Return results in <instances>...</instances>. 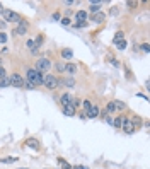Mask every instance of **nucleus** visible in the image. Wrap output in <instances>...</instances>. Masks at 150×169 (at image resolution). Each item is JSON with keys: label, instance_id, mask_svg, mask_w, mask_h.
<instances>
[{"label": "nucleus", "instance_id": "obj_19", "mask_svg": "<svg viewBox=\"0 0 150 169\" xmlns=\"http://www.w3.org/2000/svg\"><path fill=\"white\" fill-rule=\"evenodd\" d=\"M17 159H19V157H12V156L0 157V164H14V162H17Z\"/></svg>", "mask_w": 150, "mask_h": 169}, {"label": "nucleus", "instance_id": "obj_28", "mask_svg": "<svg viewBox=\"0 0 150 169\" xmlns=\"http://www.w3.org/2000/svg\"><path fill=\"white\" fill-rule=\"evenodd\" d=\"M123 38H125V33H123V31H118V33L114 34V39H113V43H116V41H121Z\"/></svg>", "mask_w": 150, "mask_h": 169}, {"label": "nucleus", "instance_id": "obj_21", "mask_svg": "<svg viewBox=\"0 0 150 169\" xmlns=\"http://www.w3.org/2000/svg\"><path fill=\"white\" fill-rule=\"evenodd\" d=\"M114 111H116L114 101H109V103H108V106H106V113H108V114H111V113H114Z\"/></svg>", "mask_w": 150, "mask_h": 169}, {"label": "nucleus", "instance_id": "obj_2", "mask_svg": "<svg viewBox=\"0 0 150 169\" xmlns=\"http://www.w3.org/2000/svg\"><path fill=\"white\" fill-rule=\"evenodd\" d=\"M34 68H36V70H38L41 75L48 74V70L51 68V60L46 58V56H39L38 62H36V67H34Z\"/></svg>", "mask_w": 150, "mask_h": 169}, {"label": "nucleus", "instance_id": "obj_32", "mask_svg": "<svg viewBox=\"0 0 150 169\" xmlns=\"http://www.w3.org/2000/svg\"><path fill=\"white\" fill-rule=\"evenodd\" d=\"M60 22L63 24V26H70V24H72V21H70V17H61V19H60Z\"/></svg>", "mask_w": 150, "mask_h": 169}, {"label": "nucleus", "instance_id": "obj_33", "mask_svg": "<svg viewBox=\"0 0 150 169\" xmlns=\"http://www.w3.org/2000/svg\"><path fill=\"white\" fill-rule=\"evenodd\" d=\"M51 19H53L55 22H56V21H60V19H61V14H60V12H55V14H51Z\"/></svg>", "mask_w": 150, "mask_h": 169}, {"label": "nucleus", "instance_id": "obj_7", "mask_svg": "<svg viewBox=\"0 0 150 169\" xmlns=\"http://www.w3.org/2000/svg\"><path fill=\"white\" fill-rule=\"evenodd\" d=\"M121 130L125 132V133H130V135L137 132V128H135L133 121L130 120V116H125V118H123V125H121Z\"/></svg>", "mask_w": 150, "mask_h": 169}, {"label": "nucleus", "instance_id": "obj_30", "mask_svg": "<svg viewBox=\"0 0 150 169\" xmlns=\"http://www.w3.org/2000/svg\"><path fill=\"white\" fill-rule=\"evenodd\" d=\"M7 43V34L5 31H0V45H5Z\"/></svg>", "mask_w": 150, "mask_h": 169}, {"label": "nucleus", "instance_id": "obj_3", "mask_svg": "<svg viewBox=\"0 0 150 169\" xmlns=\"http://www.w3.org/2000/svg\"><path fill=\"white\" fill-rule=\"evenodd\" d=\"M43 85H45L46 89H50V91H55V89L58 87V79H56V75H53V74H45L43 75Z\"/></svg>", "mask_w": 150, "mask_h": 169}, {"label": "nucleus", "instance_id": "obj_41", "mask_svg": "<svg viewBox=\"0 0 150 169\" xmlns=\"http://www.w3.org/2000/svg\"><path fill=\"white\" fill-rule=\"evenodd\" d=\"M72 14H74V12H72V9H67V10H65V16L63 17H70Z\"/></svg>", "mask_w": 150, "mask_h": 169}, {"label": "nucleus", "instance_id": "obj_27", "mask_svg": "<svg viewBox=\"0 0 150 169\" xmlns=\"http://www.w3.org/2000/svg\"><path fill=\"white\" fill-rule=\"evenodd\" d=\"M80 104H82V101H80L79 98H74V99H72V103H70V106L74 108V109H77V108H79Z\"/></svg>", "mask_w": 150, "mask_h": 169}, {"label": "nucleus", "instance_id": "obj_45", "mask_svg": "<svg viewBox=\"0 0 150 169\" xmlns=\"http://www.w3.org/2000/svg\"><path fill=\"white\" fill-rule=\"evenodd\" d=\"M3 10H5V9H3V5H2V2H0V14H3Z\"/></svg>", "mask_w": 150, "mask_h": 169}, {"label": "nucleus", "instance_id": "obj_17", "mask_svg": "<svg viewBox=\"0 0 150 169\" xmlns=\"http://www.w3.org/2000/svg\"><path fill=\"white\" fill-rule=\"evenodd\" d=\"M123 118H125V114H119V116L113 118V127L118 128V130H121V125H123Z\"/></svg>", "mask_w": 150, "mask_h": 169}, {"label": "nucleus", "instance_id": "obj_5", "mask_svg": "<svg viewBox=\"0 0 150 169\" xmlns=\"http://www.w3.org/2000/svg\"><path fill=\"white\" fill-rule=\"evenodd\" d=\"M2 17H3V22H19V14H16L14 10H9V9H5L3 10V14H2Z\"/></svg>", "mask_w": 150, "mask_h": 169}, {"label": "nucleus", "instance_id": "obj_24", "mask_svg": "<svg viewBox=\"0 0 150 169\" xmlns=\"http://www.w3.org/2000/svg\"><path fill=\"white\" fill-rule=\"evenodd\" d=\"M114 46H116L118 50H126L128 43H126V39H121V41H116V43H114Z\"/></svg>", "mask_w": 150, "mask_h": 169}, {"label": "nucleus", "instance_id": "obj_35", "mask_svg": "<svg viewBox=\"0 0 150 169\" xmlns=\"http://www.w3.org/2000/svg\"><path fill=\"white\" fill-rule=\"evenodd\" d=\"M87 24H89V22H77V24H74V27H77V29H82V27H87Z\"/></svg>", "mask_w": 150, "mask_h": 169}, {"label": "nucleus", "instance_id": "obj_20", "mask_svg": "<svg viewBox=\"0 0 150 169\" xmlns=\"http://www.w3.org/2000/svg\"><path fill=\"white\" fill-rule=\"evenodd\" d=\"M130 120L133 121V125H135V128H137V130L142 127V118H140V116H137V114H131Z\"/></svg>", "mask_w": 150, "mask_h": 169}, {"label": "nucleus", "instance_id": "obj_34", "mask_svg": "<svg viewBox=\"0 0 150 169\" xmlns=\"http://www.w3.org/2000/svg\"><path fill=\"white\" fill-rule=\"evenodd\" d=\"M82 104H84V109L87 111V109H89V108H90V104H92V103H90L89 99H85V101H82ZM85 111H84V113H85Z\"/></svg>", "mask_w": 150, "mask_h": 169}, {"label": "nucleus", "instance_id": "obj_12", "mask_svg": "<svg viewBox=\"0 0 150 169\" xmlns=\"http://www.w3.org/2000/svg\"><path fill=\"white\" fill-rule=\"evenodd\" d=\"M61 113H63L65 116H75L77 109H74L70 104H67V106H61Z\"/></svg>", "mask_w": 150, "mask_h": 169}, {"label": "nucleus", "instance_id": "obj_1", "mask_svg": "<svg viewBox=\"0 0 150 169\" xmlns=\"http://www.w3.org/2000/svg\"><path fill=\"white\" fill-rule=\"evenodd\" d=\"M26 80L32 82L34 87L36 85H43V75L39 74L36 68H27V70H26Z\"/></svg>", "mask_w": 150, "mask_h": 169}, {"label": "nucleus", "instance_id": "obj_11", "mask_svg": "<svg viewBox=\"0 0 150 169\" xmlns=\"http://www.w3.org/2000/svg\"><path fill=\"white\" fill-rule=\"evenodd\" d=\"M60 55H61V58H63V60H68V62L74 58V51H72L70 48H63V50L60 51Z\"/></svg>", "mask_w": 150, "mask_h": 169}, {"label": "nucleus", "instance_id": "obj_18", "mask_svg": "<svg viewBox=\"0 0 150 169\" xmlns=\"http://www.w3.org/2000/svg\"><path fill=\"white\" fill-rule=\"evenodd\" d=\"M101 5H102V2H92L90 7H89V12H92V14L101 12Z\"/></svg>", "mask_w": 150, "mask_h": 169}, {"label": "nucleus", "instance_id": "obj_22", "mask_svg": "<svg viewBox=\"0 0 150 169\" xmlns=\"http://www.w3.org/2000/svg\"><path fill=\"white\" fill-rule=\"evenodd\" d=\"M9 85H10V79H9V75H7V77H3V79H0V89L9 87Z\"/></svg>", "mask_w": 150, "mask_h": 169}, {"label": "nucleus", "instance_id": "obj_42", "mask_svg": "<svg viewBox=\"0 0 150 169\" xmlns=\"http://www.w3.org/2000/svg\"><path fill=\"white\" fill-rule=\"evenodd\" d=\"M74 3H75L74 0H67V2H65V5H68V7H70V5H74Z\"/></svg>", "mask_w": 150, "mask_h": 169}, {"label": "nucleus", "instance_id": "obj_14", "mask_svg": "<svg viewBox=\"0 0 150 169\" xmlns=\"http://www.w3.org/2000/svg\"><path fill=\"white\" fill-rule=\"evenodd\" d=\"M26 145L31 147V149H34V150H39V149H41V145H39V142H38L36 138H27V140H26Z\"/></svg>", "mask_w": 150, "mask_h": 169}, {"label": "nucleus", "instance_id": "obj_8", "mask_svg": "<svg viewBox=\"0 0 150 169\" xmlns=\"http://www.w3.org/2000/svg\"><path fill=\"white\" fill-rule=\"evenodd\" d=\"M99 114H101V108L97 106V104H94V103L90 104V108L85 111V116L87 118H97Z\"/></svg>", "mask_w": 150, "mask_h": 169}, {"label": "nucleus", "instance_id": "obj_23", "mask_svg": "<svg viewBox=\"0 0 150 169\" xmlns=\"http://www.w3.org/2000/svg\"><path fill=\"white\" fill-rule=\"evenodd\" d=\"M56 161H58V162H60V166H61V167H63V169H74V167H72V166H70V164H68V162H67V161H65V159H63V157H58V159H56Z\"/></svg>", "mask_w": 150, "mask_h": 169}, {"label": "nucleus", "instance_id": "obj_38", "mask_svg": "<svg viewBox=\"0 0 150 169\" xmlns=\"http://www.w3.org/2000/svg\"><path fill=\"white\" fill-rule=\"evenodd\" d=\"M128 9H135V5H138V2H126Z\"/></svg>", "mask_w": 150, "mask_h": 169}, {"label": "nucleus", "instance_id": "obj_46", "mask_svg": "<svg viewBox=\"0 0 150 169\" xmlns=\"http://www.w3.org/2000/svg\"><path fill=\"white\" fill-rule=\"evenodd\" d=\"M0 67H2V58H0Z\"/></svg>", "mask_w": 150, "mask_h": 169}, {"label": "nucleus", "instance_id": "obj_37", "mask_svg": "<svg viewBox=\"0 0 150 169\" xmlns=\"http://www.w3.org/2000/svg\"><path fill=\"white\" fill-rule=\"evenodd\" d=\"M3 77H7V72L3 67H0V79H3Z\"/></svg>", "mask_w": 150, "mask_h": 169}, {"label": "nucleus", "instance_id": "obj_47", "mask_svg": "<svg viewBox=\"0 0 150 169\" xmlns=\"http://www.w3.org/2000/svg\"><path fill=\"white\" fill-rule=\"evenodd\" d=\"M19 169H27V167H19Z\"/></svg>", "mask_w": 150, "mask_h": 169}, {"label": "nucleus", "instance_id": "obj_10", "mask_svg": "<svg viewBox=\"0 0 150 169\" xmlns=\"http://www.w3.org/2000/svg\"><path fill=\"white\" fill-rule=\"evenodd\" d=\"M65 72H67V74L70 75V77H72V75H75V74H77V65H75L74 62L65 63Z\"/></svg>", "mask_w": 150, "mask_h": 169}, {"label": "nucleus", "instance_id": "obj_13", "mask_svg": "<svg viewBox=\"0 0 150 169\" xmlns=\"http://www.w3.org/2000/svg\"><path fill=\"white\" fill-rule=\"evenodd\" d=\"M75 21H79V22H87V10H77Z\"/></svg>", "mask_w": 150, "mask_h": 169}, {"label": "nucleus", "instance_id": "obj_29", "mask_svg": "<svg viewBox=\"0 0 150 169\" xmlns=\"http://www.w3.org/2000/svg\"><path fill=\"white\" fill-rule=\"evenodd\" d=\"M22 89H27V91H31V89H34V84L24 79V85H22Z\"/></svg>", "mask_w": 150, "mask_h": 169}, {"label": "nucleus", "instance_id": "obj_16", "mask_svg": "<svg viewBox=\"0 0 150 169\" xmlns=\"http://www.w3.org/2000/svg\"><path fill=\"white\" fill-rule=\"evenodd\" d=\"M58 84H65L68 89H70V87H74V85H75V79L70 77V75H67V77H65V80H58Z\"/></svg>", "mask_w": 150, "mask_h": 169}, {"label": "nucleus", "instance_id": "obj_26", "mask_svg": "<svg viewBox=\"0 0 150 169\" xmlns=\"http://www.w3.org/2000/svg\"><path fill=\"white\" fill-rule=\"evenodd\" d=\"M114 106H116V109H118V111H125L126 109V104L121 103V101H114Z\"/></svg>", "mask_w": 150, "mask_h": 169}, {"label": "nucleus", "instance_id": "obj_36", "mask_svg": "<svg viewBox=\"0 0 150 169\" xmlns=\"http://www.w3.org/2000/svg\"><path fill=\"white\" fill-rule=\"evenodd\" d=\"M118 14V7H113V9H109V16H116Z\"/></svg>", "mask_w": 150, "mask_h": 169}, {"label": "nucleus", "instance_id": "obj_4", "mask_svg": "<svg viewBox=\"0 0 150 169\" xmlns=\"http://www.w3.org/2000/svg\"><path fill=\"white\" fill-rule=\"evenodd\" d=\"M27 31H29V24L26 22V21H19L17 26H16V29L12 31V34L14 36H26V34H27Z\"/></svg>", "mask_w": 150, "mask_h": 169}, {"label": "nucleus", "instance_id": "obj_25", "mask_svg": "<svg viewBox=\"0 0 150 169\" xmlns=\"http://www.w3.org/2000/svg\"><path fill=\"white\" fill-rule=\"evenodd\" d=\"M55 68H56L58 74H63L65 72V62H56L55 63Z\"/></svg>", "mask_w": 150, "mask_h": 169}, {"label": "nucleus", "instance_id": "obj_44", "mask_svg": "<svg viewBox=\"0 0 150 169\" xmlns=\"http://www.w3.org/2000/svg\"><path fill=\"white\" fill-rule=\"evenodd\" d=\"M74 169H89L87 166H74Z\"/></svg>", "mask_w": 150, "mask_h": 169}, {"label": "nucleus", "instance_id": "obj_6", "mask_svg": "<svg viewBox=\"0 0 150 169\" xmlns=\"http://www.w3.org/2000/svg\"><path fill=\"white\" fill-rule=\"evenodd\" d=\"M9 79H10V85H12V87L22 89V85H24V77H22L21 74H12V75H9Z\"/></svg>", "mask_w": 150, "mask_h": 169}, {"label": "nucleus", "instance_id": "obj_43", "mask_svg": "<svg viewBox=\"0 0 150 169\" xmlns=\"http://www.w3.org/2000/svg\"><path fill=\"white\" fill-rule=\"evenodd\" d=\"M137 96H138V98H142V99H148V98H147V96H145V94H142V92H138V94H137Z\"/></svg>", "mask_w": 150, "mask_h": 169}, {"label": "nucleus", "instance_id": "obj_31", "mask_svg": "<svg viewBox=\"0 0 150 169\" xmlns=\"http://www.w3.org/2000/svg\"><path fill=\"white\" fill-rule=\"evenodd\" d=\"M26 48H29L32 51V50H34V39H27V41H26Z\"/></svg>", "mask_w": 150, "mask_h": 169}, {"label": "nucleus", "instance_id": "obj_40", "mask_svg": "<svg viewBox=\"0 0 150 169\" xmlns=\"http://www.w3.org/2000/svg\"><path fill=\"white\" fill-rule=\"evenodd\" d=\"M5 27H7V24L3 22V19H0V31H5Z\"/></svg>", "mask_w": 150, "mask_h": 169}, {"label": "nucleus", "instance_id": "obj_15", "mask_svg": "<svg viewBox=\"0 0 150 169\" xmlns=\"http://www.w3.org/2000/svg\"><path fill=\"white\" fill-rule=\"evenodd\" d=\"M104 19H106V16L102 12H97V14H94V16L90 17V21L96 22V24H102V22H104Z\"/></svg>", "mask_w": 150, "mask_h": 169}, {"label": "nucleus", "instance_id": "obj_39", "mask_svg": "<svg viewBox=\"0 0 150 169\" xmlns=\"http://www.w3.org/2000/svg\"><path fill=\"white\" fill-rule=\"evenodd\" d=\"M140 48H142V50H143V51H145V53H148V51H150V46L147 45V43H145V45H142V46H140Z\"/></svg>", "mask_w": 150, "mask_h": 169}, {"label": "nucleus", "instance_id": "obj_9", "mask_svg": "<svg viewBox=\"0 0 150 169\" xmlns=\"http://www.w3.org/2000/svg\"><path fill=\"white\" fill-rule=\"evenodd\" d=\"M72 99H74V96H72L70 92H65V94L60 96V104L61 106H67V104L72 103Z\"/></svg>", "mask_w": 150, "mask_h": 169}]
</instances>
